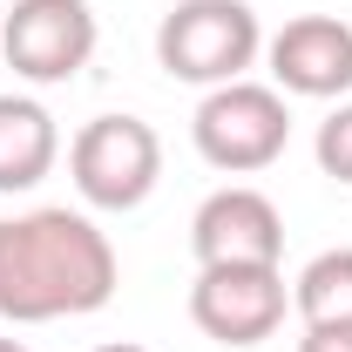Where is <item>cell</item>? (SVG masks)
I'll return each mask as SVG.
<instances>
[{
    "label": "cell",
    "mask_w": 352,
    "mask_h": 352,
    "mask_svg": "<svg viewBox=\"0 0 352 352\" xmlns=\"http://www.w3.org/2000/svg\"><path fill=\"white\" fill-rule=\"evenodd\" d=\"M116 244L82 210H28L0 217V318L47 325L88 318L116 298Z\"/></svg>",
    "instance_id": "obj_1"
},
{
    "label": "cell",
    "mask_w": 352,
    "mask_h": 352,
    "mask_svg": "<svg viewBox=\"0 0 352 352\" xmlns=\"http://www.w3.org/2000/svg\"><path fill=\"white\" fill-rule=\"evenodd\" d=\"M264 54V28L244 0H176L156 28V61L170 82L223 88L244 82L251 61Z\"/></svg>",
    "instance_id": "obj_2"
},
{
    "label": "cell",
    "mask_w": 352,
    "mask_h": 352,
    "mask_svg": "<svg viewBox=\"0 0 352 352\" xmlns=\"http://www.w3.org/2000/svg\"><path fill=\"white\" fill-rule=\"evenodd\" d=\"M190 142L197 156L223 176H258L285 156L292 142V109L285 95L264 82H223V88H204L197 116H190Z\"/></svg>",
    "instance_id": "obj_3"
},
{
    "label": "cell",
    "mask_w": 352,
    "mask_h": 352,
    "mask_svg": "<svg viewBox=\"0 0 352 352\" xmlns=\"http://www.w3.org/2000/svg\"><path fill=\"white\" fill-rule=\"evenodd\" d=\"M68 176L88 210H135L163 176V142L142 116H95L68 142Z\"/></svg>",
    "instance_id": "obj_4"
},
{
    "label": "cell",
    "mask_w": 352,
    "mask_h": 352,
    "mask_svg": "<svg viewBox=\"0 0 352 352\" xmlns=\"http://www.w3.org/2000/svg\"><path fill=\"white\" fill-rule=\"evenodd\" d=\"M285 271L278 264H197L190 285V318L217 346H264L285 325Z\"/></svg>",
    "instance_id": "obj_5"
},
{
    "label": "cell",
    "mask_w": 352,
    "mask_h": 352,
    "mask_svg": "<svg viewBox=\"0 0 352 352\" xmlns=\"http://www.w3.org/2000/svg\"><path fill=\"white\" fill-rule=\"evenodd\" d=\"M95 7L88 0H14V14L0 21V54L21 82L54 88L75 82L95 54Z\"/></svg>",
    "instance_id": "obj_6"
},
{
    "label": "cell",
    "mask_w": 352,
    "mask_h": 352,
    "mask_svg": "<svg viewBox=\"0 0 352 352\" xmlns=\"http://www.w3.org/2000/svg\"><path fill=\"white\" fill-rule=\"evenodd\" d=\"M190 251L197 264H278L285 258V217L251 183H223L190 217Z\"/></svg>",
    "instance_id": "obj_7"
},
{
    "label": "cell",
    "mask_w": 352,
    "mask_h": 352,
    "mask_svg": "<svg viewBox=\"0 0 352 352\" xmlns=\"http://www.w3.org/2000/svg\"><path fill=\"white\" fill-rule=\"evenodd\" d=\"M264 54H271L278 95H305V102L352 95V28L339 14H298V21H285L264 41Z\"/></svg>",
    "instance_id": "obj_8"
},
{
    "label": "cell",
    "mask_w": 352,
    "mask_h": 352,
    "mask_svg": "<svg viewBox=\"0 0 352 352\" xmlns=\"http://www.w3.org/2000/svg\"><path fill=\"white\" fill-rule=\"evenodd\" d=\"M61 156V129L34 95H0V197L34 190Z\"/></svg>",
    "instance_id": "obj_9"
},
{
    "label": "cell",
    "mask_w": 352,
    "mask_h": 352,
    "mask_svg": "<svg viewBox=\"0 0 352 352\" xmlns=\"http://www.w3.org/2000/svg\"><path fill=\"white\" fill-rule=\"evenodd\" d=\"M292 311L305 325H352V244L318 251V258L292 278Z\"/></svg>",
    "instance_id": "obj_10"
},
{
    "label": "cell",
    "mask_w": 352,
    "mask_h": 352,
    "mask_svg": "<svg viewBox=\"0 0 352 352\" xmlns=\"http://www.w3.org/2000/svg\"><path fill=\"white\" fill-rule=\"evenodd\" d=\"M311 156H318V170L332 176V183H352V102H339V109L318 122Z\"/></svg>",
    "instance_id": "obj_11"
},
{
    "label": "cell",
    "mask_w": 352,
    "mask_h": 352,
    "mask_svg": "<svg viewBox=\"0 0 352 352\" xmlns=\"http://www.w3.org/2000/svg\"><path fill=\"white\" fill-rule=\"evenodd\" d=\"M298 352H352V325H305Z\"/></svg>",
    "instance_id": "obj_12"
},
{
    "label": "cell",
    "mask_w": 352,
    "mask_h": 352,
    "mask_svg": "<svg viewBox=\"0 0 352 352\" xmlns=\"http://www.w3.org/2000/svg\"><path fill=\"white\" fill-rule=\"evenodd\" d=\"M95 352H149V346H129V339H116V346H95Z\"/></svg>",
    "instance_id": "obj_13"
},
{
    "label": "cell",
    "mask_w": 352,
    "mask_h": 352,
    "mask_svg": "<svg viewBox=\"0 0 352 352\" xmlns=\"http://www.w3.org/2000/svg\"><path fill=\"white\" fill-rule=\"evenodd\" d=\"M0 352H28V346H21V339H0Z\"/></svg>",
    "instance_id": "obj_14"
}]
</instances>
